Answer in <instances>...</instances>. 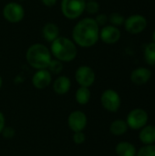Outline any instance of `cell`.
<instances>
[{
  "label": "cell",
  "instance_id": "d4e9b609",
  "mask_svg": "<svg viewBox=\"0 0 155 156\" xmlns=\"http://www.w3.org/2000/svg\"><path fill=\"white\" fill-rule=\"evenodd\" d=\"M94 19L100 27H102L108 25V23H109V16L104 13H98L96 15V16L94 17Z\"/></svg>",
  "mask_w": 155,
  "mask_h": 156
},
{
  "label": "cell",
  "instance_id": "3957f363",
  "mask_svg": "<svg viewBox=\"0 0 155 156\" xmlns=\"http://www.w3.org/2000/svg\"><path fill=\"white\" fill-rule=\"evenodd\" d=\"M26 59L30 67L36 70L47 69L52 59L49 48L41 43L32 44L26 52Z\"/></svg>",
  "mask_w": 155,
  "mask_h": 156
},
{
  "label": "cell",
  "instance_id": "8fae6325",
  "mask_svg": "<svg viewBox=\"0 0 155 156\" xmlns=\"http://www.w3.org/2000/svg\"><path fill=\"white\" fill-rule=\"evenodd\" d=\"M122 32L119 27L112 25H106L100 29V39L107 45H113L120 41Z\"/></svg>",
  "mask_w": 155,
  "mask_h": 156
},
{
  "label": "cell",
  "instance_id": "f546056e",
  "mask_svg": "<svg viewBox=\"0 0 155 156\" xmlns=\"http://www.w3.org/2000/svg\"><path fill=\"white\" fill-rule=\"evenodd\" d=\"M2 86H3V79H2V77L0 76V89L2 88Z\"/></svg>",
  "mask_w": 155,
  "mask_h": 156
},
{
  "label": "cell",
  "instance_id": "4fadbf2b",
  "mask_svg": "<svg viewBox=\"0 0 155 156\" xmlns=\"http://www.w3.org/2000/svg\"><path fill=\"white\" fill-rule=\"evenodd\" d=\"M152 78V71L151 69L144 68V67H139L133 69L131 73V80L135 85H144L146 84Z\"/></svg>",
  "mask_w": 155,
  "mask_h": 156
},
{
  "label": "cell",
  "instance_id": "d6986e66",
  "mask_svg": "<svg viewBox=\"0 0 155 156\" xmlns=\"http://www.w3.org/2000/svg\"><path fill=\"white\" fill-rule=\"evenodd\" d=\"M91 98V93L90 90V88L86 87H79L75 93V99L76 101L80 105L87 104Z\"/></svg>",
  "mask_w": 155,
  "mask_h": 156
},
{
  "label": "cell",
  "instance_id": "44dd1931",
  "mask_svg": "<svg viewBox=\"0 0 155 156\" xmlns=\"http://www.w3.org/2000/svg\"><path fill=\"white\" fill-rule=\"evenodd\" d=\"M47 69L52 74V75H58L62 72L63 70V62L56 59V58H52L51 61L49 62Z\"/></svg>",
  "mask_w": 155,
  "mask_h": 156
},
{
  "label": "cell",
  "instance_id": "6da1fadb",
  "mask_svg": "<svg viewBox=\"0 0 155 156\" xmlns=\"http://www.w3.org/2000/svg\"><path fill=\"white\" fill-rule=\"evenodd\" d=\"M100 27L94 17H84L79 20L72 28L71 37L74 43L80 48H88L95 46L100 40Z\"/></svg>",
  "mask_w": 155,
  "mask_h": 156
},
{
  "label": "cell",
  "instance_id": "e0dca14e",
  "mask_svg": "<svg viewBox=\"0 0 155 156\" xmlns=\"http://www.w3.org/2000/svg\"><path fill=\"white\" fill-rule=\"evenodd\" d=\"M115 152L118 156H136L135 146L129 142H121L115 147Z\"/></svg>",
  "mask_w": 155,
  "mask_h": 156
},
{
  "label": "cell",
  "instance_id": "f1b7e54d",
  "mask_svg": "<svg viewBox=\"0 0 155 156\" xmlns=\"http://www.w3.org/2000/svg\"><path fill=\"white\" fill-rule=\"evenodd\" d=\"M5 126V116H4L3 112H0V133H2Z\"/></svg>",
  "mask_w": 155,
  "mask_h": 156
},
{
  "label": "cell",
  "instance_id": "5bb4252c",
  "mask_svg": "<svg viewBox=\"0 0 155 156\" xmlns=\"http://www.w3.org/2000/svg\"><path fill=\"white\" fill-rule=\"evenodd\" d=\"M52 88L55 93L64 95L68 93L71 88V80L69 77L61 75L58 76L52 83Z\"/></svg>",
  "mask_w": 155,
  "mask_h": 156
},
{
  "label": "cell",
  "instance_id": "d6a6232c",
  "mask_svg": "<svg viewBox=\"0 0 155 156\" xmlns=\"http://www.w3.org/2000/svg\"><path fill=\"white\" fill-rule=\"evenodd\" d=\"M86 1H89V0H86Z\"/></svg>",
  "mask_w": 155,
  "mask_h": 156
},
{
  "label": "cell",
  "instance_id": "603a6c76",
  "mask_svg": "<svg viewBox=\"0 0 155 156\" xmlns=\"http://www.w3.org/2000/svg\"><path fill=\"white\" fill-rule=\"evenodd\" d=\"M100 5L99 4V2H97L96 0H89L86 1V5H85V12L88 13L90 16H96L99 12H100Z\"/></svg>",
  "mask_w": 155,
  "mask_h": 156
},
{
  "label": "cell",
  "instance_id": "484cf974",
  "mask_svg": "<svg viewBox=\"0 0 155 156\" xmlns=\"http://www.w3.org/2000/svg\"><path fill=\"white\" fill-rule=\"evenodd\" d=\"M72 140L74 142V144H82L85 143L86 141V135L84 134L83 132H78V133H74L73 136H72Z\"/></svg>",
  "mask_w": 155,
  "mask_h": 156
},
{
  "label": "cell",
  "instance_id": "277c9868",
  "mask_svg": "<svg viewBox=\"0 0 155 156\" xmlns=\"http://www.w3.org/2000/svg\"><path fill=\"white\" fill-rule=\"evenodd\" d=\"M86 0H61L60 10L64 17L74 20L79 18L85 12Z\"/></svg>",
  "mask_w": 155,
  "mask_h": 156
},
{
  "label": "cell",
  "instance_id": "52a82bcc",
  "mask_svg": "<svg viewBox=\"0 0 155 156\" xmlns=\"http://www.w3.org/2000/svg\"><path fill=\"white\" fill-rule=\"evenodd\" d=\"M100 103L106 111L110 112H116L121 108L122 100L116 90L108 89L101 93Z\"/></svg>",
  "mask_w": 155,
  "mask_h": 156
},
{
  "label": "cell",
  "instance_id": "7402d4cb",
  "mask_svg": "<svg viewBox=\"0 0 155 156\" xmlns=\"http://www.w3.org/2000/svg\"><path fill=\"white\" fill-rule=\"evenodd\" d=\"M125 21V17L123 15H122L119 12H113L109 15V23L110 25H112L114 27H121L123 26Z\"/></svg>",
  "mask_w": 155,
  "mask_h": 156
},
{
  "label": "cell",
  "instance_id": "ffe728a7",
  "mask_svg": "<svg viewBox=\"0 0 155 156\" xmlns=\"http://www.w3.org/2000/svg\"><path fill=\"white\" fill-rule=\"evenodd\" d=\"M145 62L150 66H155V42L148 43L143 50Z\"/></svg>",
  "mask_w": 155,
  "mask_h": 156
},
{
  "label": "cell",
  "instance_id": "30bf717a",
  "mask_svg": "<svg viewBox=\"0 0 155 156\" xmlns=\"http://www.w3.org/2000/svg\"><path fill=\"white\" fill-rule=\"evenodd\" d=\"M88 118L82 111H73L68 117V125L73 133L83 132L87 126Z\"/></svg>",
  "mask_w": 155,
  "mask_h": 156
},
{
  "label": "cell",
  "instance_id": "7a4b0ae2",
  "mask_svg": "<svg viewBox=\"0 0 155 156\" xmlns=\"http://www.w3.org/2000/svg\"><path fill=\"white\" fill-rule=\"evenodd\" d=\"M49 50L54 58L61 62H71L78 55V46L67 37L59 36L50 43Z\"/></svg>",
  "mask_w": 155,
  "mask_h": 156
},
{
  "label": "cell",
  "instance_id": "ac0fdd59",
  "mask_svg": "<svg viewBox=\"0 0 155 156\" xmlns=\"http://www.w3.org/2000/svg\"><path fill=\"white\" fill-rule=\"evenodd\" d=\"M129 127L127 125L126 121L122 119H117L113 121L110 125V132L114 136H122L125 134L128 131Z\"/></svg>",
  "mask_w": 155,
  "mask_h": 156
},
{
  "label": "cell",
  "instance_id": "8992f818",
  "mask_svg": "<svg viewBox=\"0 0 155 156\" xmlns=\"http://www.w3.org/2000/svg\"><path fill=\"white\" fill-rule=\"evenodd\" d=\"M148 22L144 16L141 14H133L125 18L123 27L125 30L132 35H137L143 32L147 27Z\"/></svg>",
  "mask_w": 155,
  "mask_h": 156
},
{
  "label": "cell",
  "instance_id": "7c38bea8",
  "mask_svg": "<svg viewBox=\"0 0 155 156\" xmlns=\"http://www.w3.org/2000/svg\"><path fill=\"white\" fill-rule=\"evenodd\" d=\"M52 82V74L47 69L36 70L32 77V84L37 90H44L48 88Z\"/></svg>",
  "mask_w": 155,
  "mask_h": 156
},
{
  "label": "cell",
  "instance_id": "4dcf8cb0",
  "mask_svg": "<svg viewBox=\"0 0 155 156\" xmlns=\"http://www.w3.org/2000/svg\"><path fill=\"white\" fill-rule=\"evenodd\" d=\"M153 41L155 42V29L153 30Z\"/></svg>",
  "mask_w": 155,
  "mask_h": 156
},
{
  "label": "cell",
  "instance_id": "4316f807",
  "mask_svg": "<svg viewBox=\"0 0 155 156\" xmlns=\"http://www.w3.org/2000/svg\"><path fill=\"white\" fill-rule=\"evenodd\" d=\"M1 133H2V135H3L4 138H5V139H11V138H13L15 136L16 131L14 130V128H12L10 126H8V127H5V128L3 129V131H2Z\"/></svg>",
  "mask_w": 155,
  "mask_h": 156
},
{
  "label": "cell",
  "instance_id": "9c48e42d",
  "mask_svg": "<svg viewBox=\"0 0 155 156\" xmlns=\"http://www.w3.org/2000/svg\"><path fill=\"white\" fill-rule=\"evenodd\" d=\"M75 80L79 87H91L96 80V74L93 69L87 65L79 66L75 71Z\"/></svg>",
  "mask_w": 155,
  "mask_h": 156
},
{
  "label": "cell",
  "instance_id": "1f68e13d",
  "mask_svg": "<svg viewBox=\"0 0 155 156\" xmlns=\"http://www.w3.org/2000/svg\"><path fill=\"white\" fill-rule=\"evenodd\" d=\"M19 1H26V0H19Z\"/></svg>",
  "mask_w": 155,
  "mask_h": 156
},
{
  "label": "cell",
  "instance_id": "9a60e30c",
  "mask_svg": "<svg viewBox=\"0 0 155 156\" xmlns=\"http://www.w3.org/2000/svg\"><path fill=\"white\" fill-rule=\"evenodd\" d=\"M42 37L47 41V42H53L55 39H57L60 35L59 27L57 24L53 22H48L46 23L41 30Z\"/></svg>",
  "mask_w": 155,
  "mask_h": 156
},
{
  "label": "cell",
  "instance_id": "ba28073f",
  "mask_svg": "<svg viewBox=\"0 0 155 156\" xmlns=\"http://www.w3.org/2000/svg\"><path fill=\"white\" fill-rule=\"evenodd\" d=\"M149 115L143 109H133L127 115L126 122L132 130H141L148 122Z\"/></svg>",
  "mask_w": 155,
  "mask_h": 156
},
{
  "label": "cell",
  "instance_id": "cb8c5ba5",
  "mask_svg": "<svg viewBox=\"0 0 155 156\" xmlns=\"http://www.w3.org/2000/svg\"><path fill=\"white\" fill-rule=\"evenodd\" d=\"M136 156H155V144H148L141 147L137 151Z\"/></svg>",
  "mask_w": 155,
  "mask_h": 156
},
{
  "label": "cell",
  "instance_id": "5b68a950",
  "mask_svg": "<svg viewBox=\"0 0 155 156\" xmlns=\"http://www.w3.org/2000/svg\"><path fill=\"white\" fill-rule=\"evenodd\" d=\"M2 14L8 23L17 24L25 17V9L23 5L17 2H9L4 5Z\"/></svg>",
  "mask_w": 155,
  "mask_h": 156
},
{
  "label": "cell",
  "instance_id": "2e32d148",
  "mask_svg": "<svg viewBox=\"0 0 155 156\" xmlns=\"http://www.w3.org/2000/svg\"><path fill=\"white\" fill-rule=\"evenodd\" d=\"M139 139L144 145L154 144L155 143V125H145L141 129Z\"/></svg>",
  "mask_w": 155,
  "mask_h": 156
},
{
  "label": "cell",
  "instance_id": "83f0119b",
  "mask_svg": "<svg viewBox=\"0 0 155 156\" xmlns=\"http://www.w3.org/2000/svg\"><path fill=\"white\" fill-rule=\"evenodd\" d=\"M41 3L47 7H53L57 5L58 0H41Z\"/></svg>",
  "mask_w": 155,
  "mask_h": 156
}]
</instances>
